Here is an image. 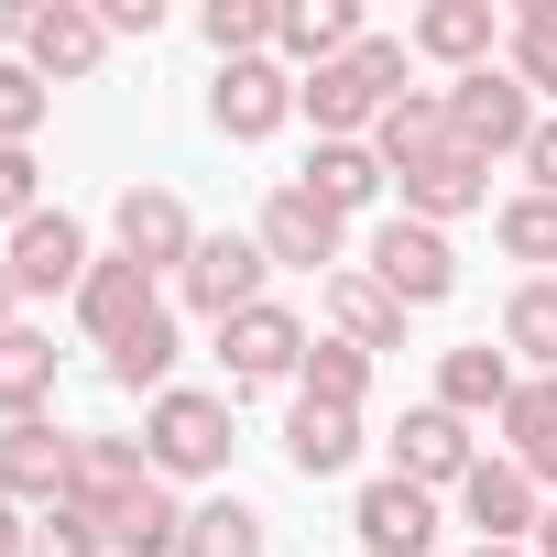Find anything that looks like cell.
I'll return each instance as SVG.
<instances>
[{
    "label": "cell",
    "mask_w": 557,
    "mask_h": 557,
    "mask_svg": "<svg viewBox=\"0 0 557 557\" xmlns=\"http://www.w3.org/2000/svg\"><path fill=\"white\" fill-rule=\"evenodd\" d=\"M230 448H240L230 394H197V383L153 394V416H143V459H153V481H219Z\"/></svg>",
    "instance_id": "1"
},
{
    "label": "cell",
    "mask_w": 557,
    "mask_h": 557,
    "mask_svg": "<svg viewBox=\"0 0 557 557\" xmlns=\"http://www.w3.org/2000/svg\"><path fill=\"white\" fill-rule=\"evenodd\" d=\"M535 88L513 77V66H481V77H448V132H459V153H481V164H503V153H524L535 143Z\"/></svg>",
    "instance_id": "2"
},
{
    "label": "cell",
    "mask_w": 557,
    "mask_h": 557,
    "mask_svg": "<svg viewBox=\"0 0 557 557\" xmlns=\"http://www.w3.org/2000/svg\"><path fill=\"white\" fill-rule=\"evenodd\" d=\"M372 285L416 318V307H437V296H459V251H448V230H426V219H383L372 230Z\"/></svg>",
    "instance_id": "3"
},
{
    "label": "cell",
    "mask_w": 557,
    "mask_h": 557,
    "mask_svg": "<svg viewBox=\"0 0 557 557\" xmlns=\"http://www.w3.org/2000/svg\"><path fill=\"white\" fill-rule=\"evenodd\" d=\"M307 350H318V339H307V318H296V307H273V296H262V307H240V318L219 329L230 405H240V394H262V383H296V372H307Z\"/></svg>",
    "instance_id": "4"
},
{
    "label": "cell",
    "mask_w": 557,
    "mask_h": 557,
    "mask_svg": "<svg viewBox=\"0 0 557 557\" xmlns=\"http://www.w3.org/2000/svg\"><path fill=\"white\" fill-rule=\"evenodd\" d=\"M12 45L45 88H66V77H99L110 23H99V0H34V12H12Z\"/></svg>",
    "instance_id": "5"
},
{
    "label": "cell",
    "mask_w": 557,
    "mask_h": 557,
    "mask_svg": "<svg viewBox=\"0 0 557 557\" xmlns=\"http://www.w3.org/2000/svg\"><path fill=\"white\" fill-rule=\"evenodd\" d=\"M262 273H273V262H262V240H251V230H208V240H197V262L175 273V296H186L197 318H219V329H230L240 307H262Z\"/></svg>",
    "instance_id": "6"
},
{
    "label": "cell",
    "mask_w": 557,
    "mask_h": 557,
    "mask_svg": "<svg viewBox=\"0 0 557 557\" xmlns=\"http://www.w3.org/2000/svg\"><path fill=\"white\" fill-rule=\"evenodd\" d=\"M110 230H121V262H143V273H186L197 262V219H186V197L175 186H121V208H110Z\"/></svg>",
    "instance_id": "7"
},
{
    "label": "cell",
    "mask_w": 557,
    "mask_h": 557,
    "mask_svg": "<svg viewBox=\"0 0 557 557\" xmlns=\"http://www.w3.org/2000/svg\"><path fill=\"white\" fill-rule=\"evenodd\" d=\"M66 470H77V437L55 416H23V426H0V503H23V513H55L66 503Z\"/></svg>",
    "instance_id": "8"
},
{
    "label": "cell",
    "mask_w": 557,
    "mask_h": 557,
    "mask_svg": "<svg viewBox=\"0 0 557 557\" xmlns=\"http://www.w3.org/2000/svg\"><path fill=\"white\" fill-rule=\"evenodd\" d=\"M208 121H219L230 143L285 132V121H296V77L273 66V55H240V66H219V77H208Z\"/></svg>",
    "instance_id": "9"
},
{
    "label": "cell",
    "mask_w": 557,
    "mask_h": 557,
    "mask_svg": "<svg viewBox=\"0 0 557 557\" xmlns=\"http://www.w3.org/2000/svg\"><path fill=\"white\" fill-rule=\"evenodd\" d=\"M251 240H262V262H296V273H318V262H339L350 219H339V208H318L307 186H273V197H262V219H251Z\"/></svg>",
    "instance_id": "10"
},
{
    "label": "cell",
    "mask_w": 557,
    "mask_h": 557,
    "mask_svg": "<svg viewBox=\"0 0 557 557\" xmlns=\"http://www.w3.org/2000/svg\"><path fill=\"white\" fill-rule=\"evenodd\" d=\"M481 470V448H470V426L448 416V405H416L405 426H394V481H416V492H459Z\"/></svg>",
    "instance_id": "11"
},
{
    "label": "cell",
    "mask_w": 557,
    "mask_h": 557,
    "mask_svg": "<svg viewBox=\"0 0 557 557\" xmlns=\"http://www.w3.org/2000/svg\"><path fill=\"white\" fill-rule=\"evenodd\" d=\"M88 262H99V251H88V230H77L66 208H45V219L12 230V273H23V296H77V285H88Z\"/></svg>",
    "instance_id": "12"
},
{
    "label": "cell",
    "mask_w": 557,
    "mask_h": 557,
    "mask_svg": "<svg viewBox=\"0 0 557 557\" xmlns=\"http://www.w3.org/2000/svg\"><path fill=\"white\" fill-rule=\"evenodd\" d=\"M143 318H164L153 273H143V262H121V251H110V262H88V285H77V329H88L99 350H121Z\"/></svg>",
    "instance_id": "13"
},
{
    "label": "cell",
    "mask_w": 557,
    "mask_h": 557,
    "mask_svg": "<svg viewBox=\"0 0 557 557\" xmlns=\"http://www.w3.org/2000/svg\"><path fill=\"white\" fill-rule=\"evenodd\" d=\"M361 45V12L350 0H285V12H273V66L285 77H318V66H339Z\"/></svg>",
    "instance_id": "14"
},
{
    "label": "cell",
    "mask_w": 557,
    "mask_h": 557,
    "mask_svg": "<svg viewBox=\"0 0 557 557\" xmlns=\"http://www.w3.org/2000/svg\"><path fill=\"white\" fill-rule=\"evenodd\" d=\"M394 186H405V219H426V230H448V219L492 208V164H481V153H459V143H448V153H426V164H405Z\"/></svg>",
    "instance_id": "15"
},
{
    "label": "cell",
    "mask_w": 557,
    "mask_h": 557,
    "mask_svg": "<svg viewBox=\"0 0 557 557\" xmlns=\"http://www.w3.org/2000/svg\"><path fill=\"white\" fill-rule=\"evenodd\" d=\"M132 492H153V459H143L132 437H77V470H66V513L110 524Z\"/></svg>",
    "instance_id": "16"
},
{
    "label": "cell",
    "mask_w": 557,
    "mask_h": 557,
    "mask_svg": "<svg viewBox=\"0 0 557 557\" xmlns=\"http://www.w3.org/2000/svg\"><path fill=\"white\" fill-rule=\"evenodd\" d=\"M459 513L481 524V546H524V535L546 524V492H535L513 459H481V470L459 481Z\"/></svg>",
    "instance_id": "17"
},
{
    "label": "cell",
    "mask_w": 557,
    "mask_h": 557,
    "mask_svg": "<svg viewBox=\"0 0 557 557\" xmlns=\"http://www.w3.org/2000/svg\"><path fill=\"white\" fill-rule=\"evenodd\" d=\"M350 524H361L372 557H426V546H437V492H416V481H361Z\"/></svg>",
    "instance_id": "18"
},
{
    "label": "cell",
    "mask_w": 557,
    "mask_h": 557,
    "mask_svg": "<svg viewBox=\"0 0 557 557\" xmlns=\"http://www.w3.org/2000/svg\"><path fill=\"white\" fill-rule=\"evenodd\" d=\"M492 426H503V459H513L535 492H557V372H524Z\"/></svg>",
    "instance_id": "19"
},
{
    "label": "cell",
    "mask_w": 557,
    "mask_h": 557,
    "mask_svg": "<svg viewBox=\"0 0 557 557\" xmlns=\"http://www.w3.org/2000/svg\"><path fill=\"white\" fill-rule=\"evenodd\" d=\"M492 34H503V23H492V0H426L405 45L437 55V66H459V77H481V66H492Z\"/></svg>",
    "instance_id": "20"
},
{
    "label": "cell",
    "mask_w": 557,
    "mask_h": 557,
    "mask_svg": "<svg viewBox=\"0 0 557 557\" xmlns=\"http://www.w3.org/2000/svg\"><path fill=\"white\" fill-rule=\"evenodd\" d=\"M459 132H448V88H405L383 121H372V153H383V175H405V164H426V153H448Z\"/></svg>",
    "instance_id": "21"
},
{
    "label": "cell",
    "mask_w": 557,
    "mask_h": 557,
    "mask_svg": "<svg viewBox=\"0 0 557 557\" xmlns=\"http://www.w3.org/2000/svg\"><path fill=\"white\" fill-rule=\"evenodd\" d=\"M513 383H524V372H513L492 339H470V350H437V405H448L459 426H470V416H503V405H513Z\"/></svg>",
    "instance_id": "22"
},
{
    "label": "cell",
    "mask_w": 557,
    "mask_h": 557,
    "mask_svg": "<svg viewBox=\"0 0 557 557\" xmlns=\"http://www.w3.org/2000/svg\"><path fill=\"white\" fill-rule=\"evenodd\" d=\"M329 329H339L350 350H405V307L372 285L361 262H339V273H329Z\"/></svg>",
    "instance_id": "23"
},
{
    "label": "cell",
    "mask_w": 557,
    "mask_h": 557,
    "mask_svg": "<svg viewBox=\"0 0 557 557\" xmlns=\"http://www.w3.org/2000/svg\"><path fill=\"white\" fill-rule=\"evenodd\" d=\"M296 186H307L318 208H339V219H350V208H372V197H383L394 175H383V153H372V143H318Z\"/></svg>",
    "instance_id": "24"
},
{
    "label": "cell",
    "mask_w": 557,
    "mask_h": 557,
    "mask_svg": "<svg viewBox=\"0 0 557 557\" xmlns=\"http://www.w3.org/2000/svg\"><path fill=\"white\" fill-rule=\"evenodd\" d=\"M55 405V339L45 329H0V426H23Z\"/></svg>",
    "instance_id": "25"
},
{
    "label": "cell",
    "mask_w": 557,
    "mask_h": 557,
    "mask_svg": "<svg viewBox=\"0 0 557 557\" xmlns=\"http://www.w3.org/2000/svg\"><path fill=\"white\" fill-rule=\"evenodd\" d=\"M285 459H296L307 481H339V470L361 459V416H339V405H296V416H285Z\"/></svg>",
    "instance_id": "26"
},
{
    "label": "cell",
    "mask_w": 557,
    "mask_h": 557,
    "mask_svg": "<svg viewBox=\"0 0 557 557\" xmlns=\"http://www.w3.org/2000/svg\"><path fill=\"white\" fill-rule=\"evenodd\" d=\"M99 535H110V557H175V546H186V503L153 481V492H132Z\"/></svg>",
    "instance_id": "27"
},
{
    "label": "cell",
    "mask_w": 557,
    "mask_h": 557,
    "mask_svg": "<svg viewBox=\"0 0 557 557\" xmlns=\"http://www.w3.org/2000/svg\"><path fill=\"white\" fill-rule=\"evenodd\" d=\"M175 350H186V329H175V318H143V329L110 350V383H121V394H175Z\"/></svg>",
    "instance_id": "28"
},
{
    "label": "cell",
    "mask_w": 557,
    "mask_h": 557,
    "mask_svg": "<svg viewBox=\"0 0 557 557\" xmlns=\"http://www.w3.org/2000/svg\"><path fill=\"white\" fill-rule=\"evenodd\" d=\"M361 394H372V350L318 339V350H307V372H296V405H339V416H361Z\"/></svg>",
    "instance_id": "29"
},
{
    "label": "cell",
    "mask_w": 557,
    "mask_h": 557,
    "mask_svg": "<svg viewBox=\"0 0 557 557\" xmlns=\"http://www.w3.org/2000/svg\"><path fill=\"white\" fill-rule=\"evenodd\" d=\"M175 557H262V513H251L240 492L186 503V546H175Z\"/></svg>",
    "instance_id": "30"
},
{
    "label": "cell",
    "mask_w": 557,
    "mask_h": 557,
    "mask_svg": "<svg viewBox=\"0 0 557 557\" xmlns=\"http://www.w3.org/2000/svg\"><path fill=\"white\" fill-rule=\"evenodd\" d=\"M503 350H524L535 372H557V285H546V273L503 296Z\"/></svg>",
    "instance_id": "31"
},
{
    "label": "cell",
    "mask_w": 557,
    "mask_h": 557,
    "mask_svg": "<svg viewBox=\"0 0 557 557\" xmlns=\"http://www.w3.org/2000/svg\"><path fill=\"white\" fill-rule=\"evenodd\" d=\"M197 34H208V55H219V66L273 55V0H208V12H197Z\"/></svg>",
    "instance_id": "32"
},
{
    "label": "cell",
    "mask_w": 557,
    "mask_h": 557,
    "mask_svg": "<svg viewBox=\"0 0 557 557\" xmlns=\"http://www.w3.org/2000/svg\"><path fill=\"white\" fill-rule=\"evenodd\" d=\"M492 240H503L513 262H557V197H535V186L503 197V208H492Z\"/></svg>",
    "instance_id": "33"
},
{
    "label": "cell",
    "mask_w": 557,
    "mask_h": 557,
    "mask_svg": "<svg viewBox=\"0 0 557 557\" xmlns=\"http://www.w3.org/2000/svg\"><path fill=\"white\" fill-rule=\"evenodd\" d=\"M513 77L535 99H557V0H524L513 12Z\"/></svg>",
    "instance_id": "34"
},
{
    "label": "cell",
    "mask_w": 557,
    "mask_h": 557,
    "mask_svg": "<svg viewBox=\"0 0 557 557\" xmlns=\"http://www.w3.org/2000/svg\"><path fill=\"white\" fill-rule=\"evenodd\" d=\"M45 110H55V88H45L23 55H0V143H34V132H45Z\"/></svg>",
    "instance_id": "35"
},
{
    "label": "cell",
    "mask_w": 557,
    "mask_h": 557,
    "mask_svg": "<svg viewBox=\"0 0 557 557\" xmlns=\"http://www.w3.org/2000/svg\"><path fill=\"white\" fill-rule=\"evenodd\" d=\"M0 219H45V164H34V143H0Z\"/></svg>",
    "instance_id": "36"
},
{
    "label": "cell",
    "mask_w": 557,
    "mask_h": 557,
    "mask_svg": "<svg viewBox=\"0 0 557 557\" xmlns=\"http://www.w3.org/2000/svg\"><path fill=\"white\" fill-rule=\"evenodd\" d=\"M34 557H110V535H99L88 513L55 503V513H34Z\"/></svg>",
    "instance_id": "37"
},
{
    "label": "cell",
    "mask_w": 557,
    "mask_h": 557,
    "mask_svg": "<svg viewBox=\"0 0 557 557\" xmlns=\"http://www.w3.org/2000/svg\"><path fill=\"white\" fill-rule=\"evenodd\" d=\"M513 164H524V175H535V197H557V110H546V121H535V143H524V153H513Z\"/></svg>",
    "instance_id": "38"
},
{
    "label": "cell",
    "mask_w": 557,
    "mask_h": 557,
    "mask_svg": "<svg viewBox=\"0 0 557 557\" xmlns=\"http://www.w3.org/2000/svg\"><path fill=\"white\" fill-rule=\"evenodd\" d=\"M99 23H110V34H153V23H164V0H99Z\"/></svg>",
    "instance_id": "39"
},
{
    "label": "cell",
    "mask_w": 557,
    "mask_h": 557,
    "mask_svg": "<svg viewBox=\"0 0 557 557\" xmlns=\"http://www.w3.org/2000/svg\"><path fill=\"white\" fill-rule=\"evenodd\" d=\"M0 557H34V524H23V503H0Z\"/></svg>",
    "instance_id": "40"
},
{
    "label": "cell",
    "mask_w": 557,
    "mask_h": 557,
    "mask_svg": "<svg viewBox=\"0 0 557 557\" xmlns=\"http://www.w3.org/2000/svg\"><path fill=\"white\" fill-rule=\"evenodd\" d=\"M12 307H23V273H12V251H0V329H23Z\"/></svg>",
    "instance_id": "41"
},
{
    "label": "cell",
    "mask_w": 557,
    "mask_h": 557,
    "mask_svg": "<svg viewBox=\"0 0 557 557\" xmlns=\"http://www.w3.org/2000/svg\"><path fill=\"white\" fill-rule=\"evenodd\" d=\"M535 557H557V503H546V524H535Z\"/></svg>",
    "instance_id": "42"
},
{
    "label": "cell",
    "mask_w": 557,
    "mask_h": 557,
    "mask_svg": "<svg viewBox=\"0 0 557 557\" xmlns=\"http://www.w3.org/2000/svg\"><path fill=\"white\" fill-rule=\"evenodd\" d=\"M481 557H535V546H481Z\"/></svg>",
    "instance_id": "43"
}]
</instances>
